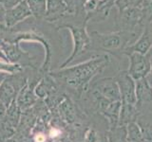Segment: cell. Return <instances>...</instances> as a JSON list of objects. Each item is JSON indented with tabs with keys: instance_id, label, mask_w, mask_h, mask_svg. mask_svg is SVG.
I'll return each instance as SVG.
<instances>
[{
	"instance_id": "52a82bcc",
	"label": "cell",
	"mask_w": 152,
	"mask_h": 142,
	"mask_svg": "<svg viewBox=\"0 0 152 142\" xmlns=\"http://www.w3.org/2000/svg\"><path fill=\"white\" fill-rule=\"evenodd\" d=\"M149 78L152 79V64H151V70H150V72H149V77L147 78V79H149Z\"/></svg>"
},
{
	"instance_id": "8992f818",
	"label": "cell",
	"mask_w": 152,
	"mask_h": 142,
	"mask_svg": "<svg viewBox=\"0 0 152 142\" xmlns=\"http://www.w3.org/2000/svg\"><path fill=\"white\" fill-rule=\"evenodd\" d=\"M101 82V89L106 98L112 101H119L120 99V92L118 90L119 88L115 80L111 78H107Z\"/></svg>"
},
{
	"instance_id": "5b68a950",
	"label": "cell",
	"mask_w": 152,
	"mask_h": 142,
	"mask_svg": "<svg viewBox=\"0 0 152 142\" xmlns=\"http://www.w3.org/2000/svg\"><path fill=\"white\" fill-rule=\"evenodd\" d=\"M136 96L139 104L146 103L152 101V89L145 78L138 80L136 86Z\"/></svg>"
},
{
	"instance_id": "7a4b0ae2",
	"label": "cell",
	"mask_w": 152,
	"mask_h": 142,
	"mask_svg": "<svg viewBox=\"0 0 152 142\" xmlns=\"http://www.w3.org/2000/svg\"><path fill=\"white\" fill-rule=\"evenodd\" d=\"M129 57V69L128 73L132 77V79L140 80L145 78L147 74H149L151 70V61L148 56L132 52L127 54Z\"/></svg>"
},
{
	"instance_id": "6da1fadb",
	"label": "cell",
	"mask_w": 152,
	"mask_h": 142,
	"mask_svg": "<svg viewBox=\"0 0 152 142\" xmlns=\"http://www.w3.org/2000/svg\"><path fill=\"white\" fill-rule=\"evenodd\" d=\"M138 35L139 34L135 30H118L106 34L94 31L91 33V38L95 49H100L116 55L117 52L125 51L126 47L130 46L129 43L134 44L133 40L137 39Z\"/></svg>"
},
{
	"instance_id": "3957f363",
	"label": "cell",
	"mask_w": 152,
	"mask_h": 142,
	"mask_svg": "<svg viewBox=\"0 0 152 142\" xmlns=\"http://www.w3.org/2000/svg\"><path fill=\"white\" fill-rule=\"evenodd\" d=\"M117 83L120 88L121 96L124 99V103L134 105L137 102L136 94H135V83L132 77L128 72L123 71L119 73L117 78Z\"/></svg>"
},
{
	"instance_id": "277c9868",
	"label": "cell",
	"mask_w": 152,
	"mask_h": 142,
	"mask_svg": "<svg viewBox=\"0 0 152 142\" xmlns=\"http://www.w3.org/2000/svg\"><path fill=\"white\" fill-rule=\"evenodd\" d=\"M151 46H152V40L150 36L149 28L146 27L145 31L138 38V40L134 42V44H132L131 46L126 47L123 53L127 55L129 53H132V52H138V53L145 55L150 49Z\"/></svg>"
},
{
	"instance_id": "ba28073f",
	"label": "cell",
	"mask_w": 152,
	"mask_h": 142,
	"mask_svg": "<svg viewBox=\"0 0 152 142\" xmlns=\"http://www.w3.org/2000/svg\"><path fill=\"white\" fill-rule=\"evenodd\" d=\"M150 1H152V0H150Z\"/></svg>"
}]
</instances>
